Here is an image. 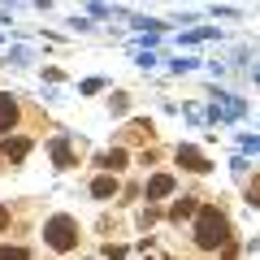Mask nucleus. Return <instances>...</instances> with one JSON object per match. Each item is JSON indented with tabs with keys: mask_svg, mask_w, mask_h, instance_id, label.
Wrapping results in <instances>:
<instances>
[{
	"mask_svg": "<svg viewBox=\"0 0 260 260\" xmlns=\"http://www.w3.org/2000/svg\"><path fill=\"white\" fill-rule=\"evenodd\" d=\"M191 239L200 251H217V247H230V217L221 213L217 204H204L200 217L191 225Z\"/></svg>",
	"mask_w": 260,
	"mask_h": 260,
	"instance_id": "obj_1",
	"label": "nucleus"
},
{
	"mask_svg": "<svg viewBox=\"0 0 260 260\" xmlns=\"http://www.w3.org/2000/svg\"><path fill=\"white\" fill-rule=\"evenodd\" d=\"M44 243L52 251H78V221L70 213H56L44 221Z\"/></svg>",
	"mask_w": 260,
	"mask_h": 260,
	"instance_id": "obj_2",
	"label": "nucleus"
},
{
	"mask_svg": "<svg viewBox=\"0 0 260 260\" xmlns=\"http://www.w3.org/2000/svg\"><path fill=\"white\" fill-rule=\"evenodd\" d=\"M18 117H22L18 100H13V95H5V91H0V139H9L13 130H18Z\"/></svg>",
	"mask_w": 260,
	"mask_h": 260,
	"instance_id": "obj_3",
	"label": "nucleus"
},
{
	"mask_svg": "<svg viewBox=\"0 0 260 260\" xmlns=\"http://www.w3.org/2000/svg\"><path fill=\"white\" fill-rule=\"evenodd\" d=\"M200 200H195V195H182V200H174V204H169V221L174 225H182V221H191V217H200Z\"/></svg>",
	"mask_w": 260,
	"mask_h": 260,
	"instance_id": "obj_4",
	"label": "nucleus"
},
{
	"mask_svg": "<svg viewBox=\"0 0 260 260\" xmlns=\"http://www.w3.org/2000/svg\"><path fill=\"white\" fill-rule=\"evenodd\" d=\"M178 165H182L186 174H208L204 152H200V148H191V143H182V148H178Z\"/></svg>",
	"mask_w": 260,
	"mask_h": 260,
	"instance_id": "obj_5",
	"label": "nucleus"
},
{
	"mask_svg": "<svg viewBox=\"0 0 260 260\" xmlns=\"http://www.w3.org/2000/svg\"><path fill=\"white\" fill-rule=\"evenodd\" d=\"M0 156H5V160H26L30 156V139H26V135H9V139H0Z\"/></svg>",
	"mask_w": 260,
	"mask_h": 260,
	"instance_id": "obj_6",
	"label": "nucleus"
},
{
	"mask_svg": "<svg viewBox=\"0 0 260 260\" xmlns=\"http://www.w3.org/2000/svg\"><path fill=\"white\" fill-rule=\"evenodd\" d=\"M174 174H152L148 178V200H165V195H174Z\"/></svg>",
	"mask_w": 260,
	"mask_h": 260,
	"instance_id": "obj_7",
	"label": "nucleus"
},
{
	"mask_svg": "<svg viewBox=\"0 0 260 260\" xmlns=\"http://www.w3.org/2000/svg\"><path fill=\"white\" fill-rule=\"evenodd\" d=\"M95 165H100L104 174H121V169H126V148H113V152H100V156H95Z\"/></svg>",
	"mask_w": 260,
	"mask_h": 260,
	"instance_id": "obj_8",
	"label": "nucleus"
},
{
	"mask_svg": "<svg viewBox=\"0 0 260 260\" xmlns=\"http://www.w3.org/2000/svg\"><path fill=\"white\" fill-rule=\"evenodd\" d=\"M91 195H95V200H113V195H117V178H113V174L95 178V182H91Z\"/></svg>",
	"mask_w": 260,
	"mask_h": 260,
	"instance_id": "obj_9",
	"label": "nucleus"
},
{
	"mask_svg": "<svg viewBox=\"0 0 260 260\" xmlns=\"http://www.w3.org/2000/svg\"><path fill=\"white\" fill-rule=\"evenodd\" d=\"M52 160H56V169H74V152H70V143H65V139L52 143Z\"/></svg>",
	"mask_w": 260,
	"mask_h": 260,
	"instance_id": "obj_10",
	"label": "nucleus"
},
{
	"mask_svg": "<svg viewBox=\"0 0 260 260\" xmlns=\"http://www.w3.org/2000/svg\"><path fill=\"white\" fill-rule=\"evenodd\" d=\"M0 260H30L26 247H0Z\"/></svg>",
	"mask_w": 260,
	"mask_h": 260,
	"instance_id": "obj_11",
	"label": "nucleus"
},
{
	"mask_svg": "<svg viewBox=\"0 0 260 260\" xmlns=\"http://www.w3.org/2000/svg\"><path fill=\"white\" fill-rule=\"evenodd\" d=\"M104 260H126V247H121V243H109V247H104Z\"/></svg>",
	"mask_w": 260,
	"mask_h": 260,
	"instance_id": "obj_12",
	"label": "nucleus"
},
{
	"mask_svg": "<svg viewBox=\"0 0 260 260\" xmlns=\"http://www.w3.org/2000/svg\"><path fill=\"white\" fill-rule=\"evenodd\" d=\"M156 217H160V213H156V204H148V208H143V213H139V221H143V225H152V221H156Z\"/></svg>",
	"mask_w": 260,
	"mask_h": 260,
	"instance_id": "obj_13",
	"label": "nucleus"
},
{
	"mask_svg": "<svg viewBox=\"0 0 260 260\" xmlns=\"http://www.w3.org/2000/svg\"><path fill=\"white\" fill-rule=\"evenodd\" d=\"M247 204H256V208H260V178L247 186Z\"/></svg>",
	"mask_w": 260,
	"mask_h": 260,
	"instance_id": "obj_14",
	"label": "nucleus"
},
{
	"mask_svg": "<svg viewBox=\"0 0 260 260\" xmlns=\"http://www.w3.org/2000/svg\"><path fill=\"white\" fill-rule=\"evenodd\" d=\"M9 221H13V217H9V204H0V234L9 230Z\"/></svg>",
	"mask_w": 260,
	"mask_h": 260,
	"instance_id": "obj_15",
	"label": "nucleus"
}]
</instances>
